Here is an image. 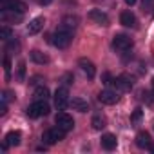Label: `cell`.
I'll use <instances>...</instances> for the list:
<instances>
[{
  "label": "cell",
  "mask_w": 154,
  "mask_h": 154,
  "mask_svg": "<svg viewBox=\"0 0 154 154\" xmlns=\"http://www.w3.org/2000/svg\"><path fill=\"white\" fill-rule=\"evenodd\" d=\"M51 42H53L54 47H58V49H65V47L72 42V31L60 27V29H56L54 35L51 36Z\"/></svg>",
  "instance_id": "6da1fadb"
},
{
  "label": "cell",
  "mask_w": 154,
  "mask_h": 154,
  "mask_svg": "<svg viewBox=\"0 0 154 154\" xmlns=\"http://www.w3.org/2000/svg\"><path fill=\"white\" fill-rule=\"evenodd\" d=\"M49 103L47 100H36L35 103H31L27 107V116L31 118H40V116H47L49 114Z\"/></svg>",
  "instance_id": "7a4b0ae2"
},
{
  "label": "cell",
  "mask_w": 154,
  "mask_h": 154,
  "mask_svg": "<svg viewBox=\"0 0 154 154\" xmlns=\"http://www.w3.org/2000/svg\"><path fill=\"white\" fill-rule=\"evenodd\" d=\"M63 136H65V131L56 125V127H53V129H47V131L42 134V140H44L45 145H54V143L62 141Z\"/></svg>",
  "instance_id": "3957f363"
},
{
  "label": "cell",
  "mask_w": 154,
  "mask_h": 154,
  "mask_svg": "<svg viewBox=\"0 0 154 154\" xmlns=\"http://www.w3.org/2000/svg\"><path fill=\"white\" fill-rule=\"evenodd\" d=\"M69 91H67V87H58L56 89V93H54V105H56V109L58 111H63L67 105H69Z\"/></svg>",
  "instance_id": "277c9868"
},
{
  "label": "cell",
  "mask_w": 154,
  "mask_h": 154,
  "mask_svg": "<svg viewBox=\"0 0 154 154\" xmlns=\"http://www.w3.org/2000/svg\"><path fill=\"white\" fill-rule=\"evenodd\" d=\"M54 122H56V125H58L60 129H63L65 132L72 131V127H74V120H72V116L67 114V112H63V111H60V112L56 114Z\"/></svg>",
  "instance_id": "5b68a950"
},
{
  "label": "cell",
  "mask_w": 154,
  "mask_h": 154,
  "mask_svg": "<svg viewBox=\"0 0 154 154\" xmlns=\"http://www.w3.org/2000/svg\"><path fill=\"white\" fill-rule=\"evenodd\" d=\"M112 47L116 51H129L132 47V38L127 35H116L112 38Z\"/></svg>",
  "instance_id": "8992f818"
},
{
  "label": "cell",
  "mask_w": 154,
  "mask_h": 154,
  "mask_svg": "<svg viewBox=\"0 0 154 154\" xmlns=\"http://www.w3.org/2000/svg\"><path fill=\"white\" fill-rule=\"evenodd\" d=\"M112 85L116 87V91H129V89H132V78L131 76H127V74H122V76H118V78H114L112 80Z\"/></svg>",
  "instance_id": "52a82bcc"
},
{
  "label": "cell",
  "mask_w": 154,
  "mask_h": 154,
  "mask_svg": "<svg viewBox=\"0 0 154 154\" xmlns=\"http://www.w3.org/2000/svg\"><path fill=\"white\" fill-rule=\"evenodd\" d=\"M78 65H80V69L87 74V78H89V80H93L94 76H96V67H94V63H93L91 60H87V58H80V60H78Z\"/></svg>",
  "instance_id": "ba28073f"
},
{
  "label": "cell",
  "mask_w": 154,
  "mask_h": 154,
  "mask_svg": "<svg viewBox=\"0 0 154 154\" xmlns=\"http://www.w3.org/2000/svg\"><path fill=\"white\" fill-rule=\"evenodd\" d=\"M89 18L93 22H96L98 26H109V17L107 13H103L102 9H91L89 11Z\"/></svg>",
  "instance_id": "9c48e42d"
},
{
  "label": "cell",
  "mask_w": 154,
  "mask_h": 154,
  "mask_svg": "<svg viewBox=\"0 0 154 154\" xmlns=\"http://www.w3.org/2000/svg\"><path fill=\"white\" fill-rule=\"evenodd\" d=\"M98 100H100L103 105H114V103L118 102V94H116L114 91L105 89V91H102V93L98 94Z\"/></svg>",
  "instance_id": "30bf717a"
},
{
  "label": "cell",
  "mask_w": 154,
  "mask_h": 154,
  "mask_svg": "<svg viewBox=\"0 0 154 154\" xmlns=\"http://www.w3.org/2000/svg\"><path fill=\"white\" fill-rule=\"evenodd\" d=\"M44 24H45V18H44V17L33 18V20L27 24V35H36V33H40L42 27H44Z\"/></svg>",
  "instance_id": "8fae6325"
},
{
  "label": "cell",
  "mask_w": 154,
  "mask_h": 154,
  "mask_svg": "<svg viewBox=\"0 0 154 154\" xmlns=\"http://www.w3.org/2000/svg\"><path fill=\"white\" fill-rule=\"evenodd\" d=\"M116 143H118V140H116L114 134L107 132V134L102 136V147H103L105 150H112V149H116Z\"/></svg>",
  "instance_id": "7c38bea8"
},
{
  "label": "cell",
  "mask_w": 154,
  "mask_h": 154,
  "mask_svg": "<svg viewBox=\"0 0 154 154\" xmlns=\"http://www.w3.org/2000/svg\"><path fill=\"white\" fill-rule=\"evenodd\" d=\"M69 105H71L74 111H78V112H87V111H89V103H87L85 100H82V98H72V100L69 102Z\"/></svg>",
  "instance_id": "4fadbf2b"
},
{
  "label": "cell",
  "mask_w": 154,
  "mask_h": 154,
  "mask_svg": "<svg viewBox=\"0 0 154 154\" xmlns=\"http://www.w3.org/2000/svg\"><path fill=\"white\" fill-rule=\"evenodd\" d=\"M120 22H122V26H125V27H136V17H134L131 11H123V13L120 15Z\"/></svg>",
  "instance_id": "5bb4252c"
},
{
  "label": "cell",
  "mask_w": 154,
  "mask_h": 154,
  "mask_svg": "<svg viewBox=\"0 0 154 154\" xmlns=\"http://www.w3.org/2000/svg\"><path fill=\"white\" fill-rule=\"evenodd\" d=\"M136 145L140 149H149L150 147V136H149V132H145V131L138 132L136 134Z\"/></svg>",
  "instance_id": "9a60e30c"
},
{
  "label": "cell",
  "mask_w": 154,
  "mask_h": 154,
  "mask_svg": "<svg viewBox=\"0 0 154 154\" xmlns=\"http://www.w3.org/2000/svg\"><path fill=\"white\" fill-rule=\"evenodd\" d=\"M31 60H33L35 63H38V65H44V63H49V56H47L45 53H42V51H38V49H33V51H31Z\"/></svg>",
  "instance_id": "2e32d148"
},
{
  "label": "cell",
  "mask_w": 154,
  "mask_h": 154,
  "mask_svg": "<svg viewBox=\"0 0 154 154\" xmlns=\"http://www.w3.org/2000/svg\"><path fill=\"white\" fill-rule=\"evenodd\" d=\"M20 138H22V132L20 131H11V132H8L6 134V143L9 145V147H13V145H18L20 143Z\"/></svg>",
  "instance_id": "e0dca14e"
},
{
  "label": "cell",
  "mask_w": 154,
  "mask_h": 154,
  "mask_svg": "<svg viewBox=\"0 0 154 154\" xmlns=\"http://www.w3.org/2000/svg\"><path fill=\"white\" fill-rule=\"evenodd\" d=\"M91 125H93L94 131H102V129L107 125V120H105V116H102V114H94L93 120H91Z\"/></svg>",
  "instance_id": "ac0fdd59"
},
{
  "label": "cell",
  "mask_w": 154,
  "mask_h": 154,
  "mask_svg": "<svg viewBox=\"0 0 154 154\" xmlns=\"http://www.w3.org/2000/svg\"><path fill=\"white\" fill-rule=\"evenodd\" d=\"M76 24H78V18H76V17H65L62 20V27L63 29H69V31H72L76 27Z\"/></svg>",
  "instance_id": "d6986e66"
},
{
  "label": "cell",
  "mask_w": 154,
  "mask_h": 154,
  "mask_svg": "<svg viewBox=\"0 0 154 154\" xmlns=\"http://www.w3.org/2000/svg\"><path fill=\"white\" fill-rule=\"evenodd\" d=\"M35 98L36 100H47L49 98V89L47 87H36V91H35Z\"/></svg>",
  "instance_id": "ffe728a7"
},
{
  "label": "cell",
  "mask_w": 154,
  "mask_h": 154,
  "mask_svg": "<svg viewBox=\"0 0 154 154\" xmlns=\"http://www.w3.org/2000/svg\"><path fill=\"white\" fill-rule=\"evenodd\" d=\"M0 38L6 40V42H8V40H11V38H13V31H11L9 27H6V26H4L2 29H0Z\"/></svg>",
  "instance_id": "44dd1931"
},
{
  "label": "cell",
  "mask_w": 154,
  "mask_h": 154,
  "mask_svg": "<svg viewBox=\"0 0 154 154\" xmlns=\"http://www.w3.org/2000/svg\"><path fill=\"white\" fill-rule=\"evenodd\" d=\"M24 78H26V62H20L18 63V80L24 82Z\"/></svg>",
  "instance_id": "7402d4cb"
},
{
  "label": "cell",
  "mask_w": 154,
  "mask_h": 154,
  "mask_svg": "<svg viewBox=\"0 0 154 154\" xmlns=\"http://www.w3.org/2000/svg\"><path fill=\"white\" fill-rule=\"evenodd\" d=\"M141 114H143V111L138 107V109H134V112H132V116H131V122H140V118H141Z\"/></svg>",
  "instance_id": "603a6c76"
},
{
  "label": "cell",
  "mask_w": 154,
  "mask_h": 154,
  "mask_svg": "<svg viewBox=\"0 0 154 154\" xmlns=\"http://www.w3.org/2000/svg\"><path fill=\"white\" fill-rule=\"evenodd\" d=\"M4 69H6V76H9V71H11V63H9V58H8V56L4 58Z\"/></svg>",
  "instance_id": "cb8c5ba5"
},
{
  "label": "cell",
  "mask_w": 154,
  "mask_h": 154,
  "mask_svg": "<svg viewBox=\"0 0 154 154\" xmlns=\"http://www.w3.org/2000/svg\"><path fill=\"white\" fill-rule=\"evenodd\" d=\"M9 49H15V51H18V49H20V44H18V40H11V42H9Z\"/></svg>",
  "instance_id": "d4e9b609"
},
{
  "label": "cell",
  "mask_w": 154,
  "mask_h": 154,
  "mask_svg": "<svg viewBox=\"0 0 154 154\" xmlns=\"http://www.w3.org/2000/svg\"><path fill=\"white\" fill-rule=\"evenodd\" d=\"M9 98H11V93H9V91H4V93H2V102H4V103H8V102H9Z\"/></svg>",
  "instance_id": "484cf974"
},
{
  "label": "cell",
  "mask_w": 154,
  "mask_h": 154,
  "mask_svg": "<svg viewBox=\"0 0 154 154\" xmlns=\"http://www.w3.org/2000/svg\"><path fill=\"white\" fill-rule=\"evenodd\" d=\"M154 4V0H143V8H150Z\"/></svg>",
  "instance_id": "4316f807"
},
{
  "label": "cell",
  "mask_w": 154,
  "mask_h": 154,
  "mask_svg": "<svg viewBox=\"0 0 154 154\" xmlns=\"http://www.w3.org/2000/svg\"><path fill=\"white\" fill-rule=\"evenodd\" d=\"M63 80H65V84L69 85V84H72V76H71V74H65V78H63Z\"/></svg>",
  "instance_id": "83f0119b"
},
{
  "label": "cell",
  "mask_w": 154,
  "mask_h": 154,
  "mask_svg": "<svg viewBox=\"0 0 154 154\" xmlns=\"http://www.w3.org/2000/svg\"><path fill=\"white\" fill-rule=\"evenodd\" d=\"M123 2H125L127 6H134V4H136V0H123Z\"/></svg>",
  "instance_id": "f1b7e54d"
},
{
  "label": "cell",
  "mask_w": 154,
  "mask_h": 154,
  "mask_svg": "<svg viewBox=\"0 0 154 154\" xmlns=\"http://www.w3.org/2000/svg\"><path fill=\"white\" fill-rule=\"evenodd\" d=\"M51 2H53V0H40L42 6H47V4H51Z\"/></svg>",
  "instance_id": "f546056e"
},
{
  "label": "cell",
  "mask_w": 154,
  "mask_h": 154,
  "mask_svg": "<svg viewBox=\"0 0 154 154\" xmlns=\"http://www.w3.org/2000/svg\"><path fill=\"white\" fill-rule=\"evenodd\" d=\"M149 149H150V152H154V145H152V143H150V147H149Z\"/></svg>",
  "instance_id": "4dcf8cb0"
},
{
  "label": "cell",
  "mask_w": 154,
  "mask_h": 154,
  "mask_svg": "<svg viewBox=\"0 0 154 154\" xmlns=\"http://www.w3.org/2000/svg\"><path fill=\"white\" fill-rule=\"evenodd\" d=\"M152 89H154V78H152Z\"/></svg>",
  "instance_id": "1f68e13d"
}]
</instances>
